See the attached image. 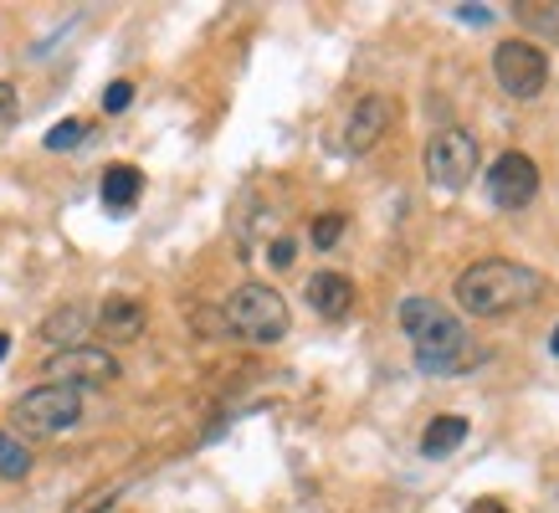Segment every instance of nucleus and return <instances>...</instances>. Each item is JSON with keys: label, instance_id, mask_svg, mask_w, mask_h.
I'll list each match as a JSON object with an SVG mask.
<instances>
[{"label": "nucleus", "instance_id": "393cba45", "mask_svg": "<svg viewBox=\"0 0 559 513\" xmlns=\"http://www.w3.org/2000/svg\"><path fill=\"white\" fill-rule=\"evenodd\" d=\"M549 349H555V355H559V329H555V334H549Z\"/></svg>", "mask_w": 559, "mask_h": 513}, {"label": "nucleus", "instance_id": "4468645a", "mask_svg": "<svg viewBox=\"0 0 559 513\" xmlns=\"http://www.w3.org/2000/svg\"><path fill=\"white\" fill-rule=\"evenodd\" d=\"M462 442H467V421H462V416H437V421L421 431V457H447V452H457Z\"/></svg>", "mask_w": 559, "mask_h": 513}, {"label": "nucleus", "instance_id": "4be33fe9", "mask_svg": "<svg viewBox=\"0 0 559 513\" xmlns=\"http://www.w3.org/2000/svg\"><path fill=\"white\" fill-rule=\"evenodd\" d=\"M457 16L473 21V26H488V21H492V5H457Z\"/></svg>", "mask_w": 559, "mask_h": 513}, {"label": "nucleus", "instance_id": "f8f14e48", "mask_svg": "<svg viewBox=\"0 0 559 513\" xmlns=\"http://www.w3.org/2000/svg\"><path fill=\"white\" fill-rule=\"evenodd\" d=\"M87 324H93V313L83 303H62L57 313L41 319V339H51L57 349H72V344H87Z\"/></svg>", "mask_w": 559, "mask_h": 513}, {"label": "nucleus", "instance_id": "aec40b11", "mask_svg": "<svg viewBox=\"0 0 559 513\" xmlns=\"http://www.w3.org/2000/svg\"><path fill=\"white\" fill-rule=\"evenodd\" d=\"M293 256H298V241H293V237L272 241V267H293Z\"/></svg>", "mask_w": 559, "mask_h": 513}, {"label": "nucleus", "instance_id": "2eb2a0df", "mask_svg": "<svg viewBox=\"0 0 559 513\" xmlns=\"http://www.w3.org/2000/svg\"><path fill=\"white\" fill-rule=\"evenodd\" d=\"M26 473H32V446L21 442L16 431L0 427V478H5V482H21Z\"/></svg>", "mask_w": 559, "mask_h": 513}, {"label": "nucleus", "instance_id": "412c9836", "mask_svg": "<svg viewBox=\"0 0 559 513\" xmlns=\"http://www.w3.org/2000/svg\"><path fill=\"white\" fill-rule=\"evenodd\" d=\"M16 108H21V103H16V87L0 83V129H5V123H16Z\"/></svg>", "mask_w": 559, "mask_h": 513}, {"label": "nucleus", "instance_id": "20e7f679", "mask_svg": "<svg viewBox=\"0 0 559 513\" xmlns=\"http://www.w3.org/2000/svg\"><path fill=\"white\" fill-rule=\"evenodd\" d=\"M11 421L26 437H62L83 421V395L68 391V385H36L11 406Z\"/></svg>", "mask_w": 559, "mask_h": 513}, {"label": "nucleus", "instance_id": "423d86ee", "mask_svg": "<svg viewBox=\"0 0 559 513\" xmlns=\"http://www.w3.org/2000/svg\"><path fill=\"white\" fill-rule=\"evenodd\" d=\"M41 375L47 385H68V391H98V385H114L119 380V359L108 355L103 344H72V349H51L41 359Z\"/></svg>", "mask_w": 559, "mask_h": 513}, {"label": "nucleus", "instance_id": "b1692460", "mask_svg": "<svg viewBox=\"0 0 559 513\" xmlns=\"http://www.w3.org/2000/svg\"><path fill=\"white\" fill-rule=\"evenodd\" d=\"M11 355V334H5V329H0V359Z\"/></svg>", "mask_w": 559, "mask_h": 513}, {"label": "nucleus", "instance_id": "f3484780", "mask_svg": "<svg viewBox=\"0 0 559 513\" xmlns=\"http://www.w3.org/2000/svg\"><path fill=\"white\" fill-rule=\"evenodd\" d=\"M83 139H87V123H83V119H62V123H51L41 144H47L51 154H62V150H78Z\"/></svg>", "mask_w": 559, "mask_h": 513}, {"label": "nucleus", "instance_id": "0eeeda50", "mask_svg": "<svg viewBox=\"0 0 559 513\" xmlns=\"http://www.w3.org/2000/svg\"><path fill=\"white\" fill-rule=\"evenodd\" d=\"M477 165H483V150H477V139L467 134V129H437V134L426 139L421 170L431 186L462 190L477 175Z\"/></svg>", "mask_w": 559, "mask_h": 513}, {"label": "nucleus", "instance_id": "ddd939ff", "mask_svg": "<svg viewBox=\"0 0 559 513\" xmlns=\"http://www.w3.org/2000/svg\"><path fill=\"white\" fill-rule=\"evenodd\" d=\"M139 190H144V175H139L134 165H108V170H103L98 195H103V205H108L114 216H123V211L139 201Z\"/></svg>", "mask_w": 559, "mask_h": 513}, {"label": "nucleus", "instance_id": "7ed1b4c3", "mask_svg": "<svg viewBox=\"0 0 559 513\" xmlns=\"http://www.w3.org/2000/svg\"><path fill=\"white\" fill-rule=\"evenodd\" d=\"M221 319L247 344H277V339H288V329H293L288 298L272 288V283H241V288L226 298Z\"/></svg>", "mask_w": 559, "mask_h": 513}, {"label": "nucleus", "instance_id": "f03ea898", "mask_svg": "<svg viewBox=\"0 0 559 513\" xmlns=\"http://www.w3.org/2000/svg\"><path fill=\"white\" fill-rule=\"evenodd\" d=\"M452 298L467 319H503L513 308H528L544 298V273L509 262V256H483L473 267H462L452 283Z\"/></svg>", "mask_w": 559, "mask_h": 513}, {"label": "nucleus", "instance_id": "5701e85b", "mask_svg": "<svg viewBox=\"0 0 559 513\" xmlns=\"http://www.w3.org/2000/svg\"><path fill=\"white\" fill-rule=\"evenodd\" d=\"M467 513H513V509H509V503H498V498H477Z\"/></svg>", "mask_w": 559, "mask_h": 513}, {"label": "nucleus", "instance_id": "dca6fc26", "mask_svg": "<svg viewBox=\"0 0 559 513\" xmlns=\"http://www.w3.org/2000/svg\"><path fill=\"white\" fill-rule=\"evenodd\" d=\"M513 16L524 21L528 32L559 36V0H519V5H513Z\"/></svg>", "mask_w": 559, "mask_h": 513}, {"label": "nucleus", "instance_id": "f257e3e1", "mask_svg": "<svg viewBox=\"0 0 559 513\" xmlns=\"http://www.w3.org/2000/svg\"><path fill=\"white\" fill-rule=\"evenodd\" d=\"M401 329L416 349V370H426V375H467L473 365L488 359V349H477L467 339L457 313H447L437 298H421V293H411L401 303Z\"/></svg>", "mask_w": 559, "mask_h": 513}, {"label": "nucleus", "instance_id": "9d476101", "mask_svg": "<svg viewBox=\"0 0 559 513\" xmlns=\"http://www.w3.org/2000/svg\"><path fill=\"white\" fill-rule=\"evenodd\" d=\"M93 324H98L103 339H139L144 324H150V313H144V303L129 298V293H108L98 303V313H93Z\"/></svg>", "mask_w": 559, "mask_h": 513}, {"label": "nucleus", "instance_id": "a211bd4d", "mask_svg": "<svg viewBox=\"0 0 559 513\" xmlns=\"http://www.w3.org/2000/svg\"><path fill=\"white\" fill-rule=\"evenodd\" d=\"M344 222H349L344 211H323V216H313V247H319V252H334L340 237H344Z\"/></svg>", "mask_w": 559, "mask_h": 513}, {"label": "nucleus", "instance_id": "1a4fd4ad", "mask_svg": "<svg viewBox=\"0 0 559 513\" xmlns=\"http://www.w3.org/2000/svg\"><path fill=\"white\" fill-rule=\"evenodd\" d=\"M390 123H395V103H390L385 93H365V98L349 108V119H344V150L370 154L374 144L390 134Z\"/></svg>", "mask_w": 559, "mask_h": 513}, {"label": "nucleus", "instance_id": "6ab92c4d", "mask_svg": "<svg viewBox=\"0 0 559 513\" xmlns=\"http://www.w3.org/2000/svg\"><path fill=\"white\" fill-rule=\"evenodd\" d=\"M129 103H134V83H129V77H119V83L103 87V114H123Z\"/></svg>", "mask_w": 559, "mask_h": 513}, {"label": "nucleus", "instance_id": "9b49d317", "mask_svg": "<svg viewBox=\"0 0 559 513\" xmlns=\"http://www.w3.org/2000/svg\"><path fill=\"white\" fill-rule=\"evenodd\" d=\"M304 298L319 319H334V324H340V319H349V308H355V283L344 273H313Z\"/></svg>", "mask_w": 559, "mask_h": 513}, {"label": "nucleus", "instance_id": "6e6552de", "mask_svg": "<svg viewBox=\"0 0 559 513\" xmlns=\"http://www.w3.org/2000/svg\"><path fill=\"white\" fill-rule=\"evenodd\" d=\"M488 195H492V205H503V211H524V205L539 195V165L519 150L498 154L488 170Z\"/></svg>", "mask_w": 559, "mask_h": 513}, {"label": "nucleus", "instance_id": "39448f33", "mask_svg": "<svg viewBox=\"0 0 559 513\" xmlns=\"http://www.w3.org/2000/svg\"><path fill=\"white\" fill-rule=\"evenodd\" d=\"M492 77H498V87H503L509 98H519V103L539 98L544 83H549V51H544L539 41L509 36V41H498V47H492Z\"/></svg>", "mask_w": 559, "mask_h": 513}]
</instances>
